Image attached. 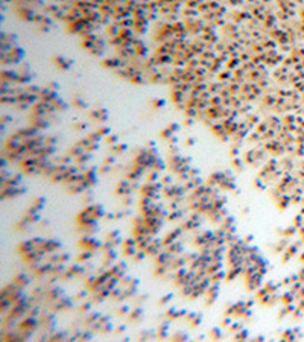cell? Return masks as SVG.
I'll return each mask as SVG.
<instances>
[{"label": "cell", "mask_w": 304, "mask_h": 342, "mask_svg": "<svg viewBox=\"0 0 304 342\" xmlns=\"http://www.w3.org/2000/svg\"><path fill=\"white\" fill-rule=\"evenodd\" d=\"M15 283H17V284H20V286H23V283H25V284H28V283H29V278H28L26 275H23V274H22V275H17V277H15Z\"/></svg>", "instance_id": "7a4b0ae2"}, {"label": "cell", "mask_w": 304, "mask_h": 342, "mask_svg": "<svg viewBox=\"0 0 304 342\" xmlns=\"http://www.w3.org/2000/svg\"><path fill=\"white\" fill-rule=\"evenodd\" d=\"M170 298H172V295H167V297H164V298L161 300V304H164V303H166V301H169Z\"/></svg>", "instance_id": "3957f363"}, {"label": "cell", "mask_w": 304, "mask_h": 342, "mask_svg": "<svg viewBox=\"0 0 304 342\" xmlns=\"http://www.w3.org/2000/svg\"><path fill=\"white\" fill-rule=\"evenodd\" d=\"M61 246H62V243L58 242V240H46V243H44V251H56V250H59Z\"/></svg>", "instance_id": "6da1fadb"}]
</instances>
